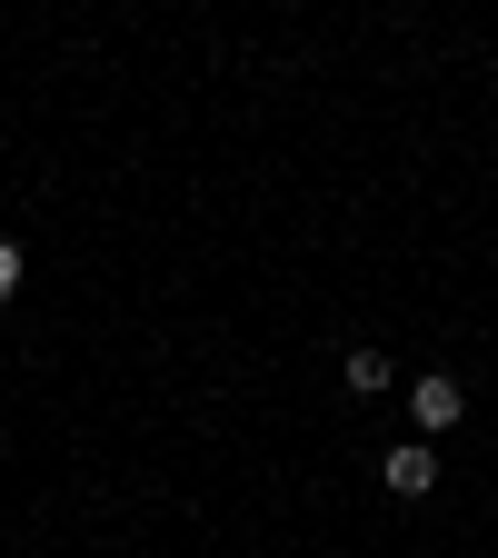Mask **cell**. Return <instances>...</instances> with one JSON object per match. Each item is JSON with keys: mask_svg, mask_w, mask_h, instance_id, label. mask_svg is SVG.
<instances>
[{"mask_svg": "<svg viewBox=\"0 0 498 558\" xmlns=\"http://www.w3.org/2000/svg\"><path fill=\"white\" fill-rule=\"evenodd\" d=\"M409 418H418V429H429V439H439V429H459V418H469V389H459L449 369H429V379H418V389H409Z\"/></svg>", "mask_w": 498, "mask_h": 558, "instance_id": "6da1fadb", "label": "cell"}, {"mask_svg": "<svg viewBox=\"0 0 498 558\" xmlns=\"http://www.w3.org/2000/svg\"><path fill=\"white\" fill-rule=\"evenodd\" d=\"M379 478H389V499H429V488H439V459L409 439V449H389V459H379Z\"/></svg>", "mask_w": 498, "mask_h": 558, "instance_id": "7a4b0ae2", "label": "cell"}, {"mask_svg": "<svg viewBox=\"0 0 498 558\" xmlns=\"http://www.w3.org/2000/svg\"><path fill=\"white\" fill-rule=\"evenodd\" d=\"M349 389H389V360H379V349H349Z\"/></svg>", "mask_w": 498, "mask_h": 558, "instance_id": "3957f363", "label": "cell"}, {"mask_svg": "<svg viewBox=\"0 0 498 558\" xmlns=\"http://www.w3.org/2000/svg\"><path fill=\"white\" fill-rule=\"evenodd\" d=\"M11 290H21V250L0 240V300H11Z\"/></svg>", "mask_w": 498, "mask_h": 558, "instance_id": "277c9868", "label": "cell"}]
</instances>
